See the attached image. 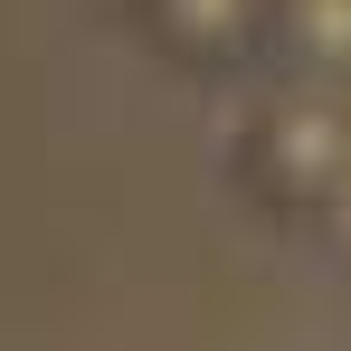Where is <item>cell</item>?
<instances>
[{
    "mask_svg": "<svg viewBox=\"0 0 351 351\" xmlns=\"http://www.w3.org/2000/svg\"><path fill=\"white\" fill-rule=\"evenodd\" d=\"M228 180L276 219H332L351 209V86L276 66L228 114Z\"/></svg>",
    "mask_w": 351,
    "mask_h": 351,
    "instance_id": "cell-1",
    "label": "cell"
},
{
    "mask_svg": "<svg viewBox=\"0 0 351 351\" xmlns=\"http://www.w3.org/2000/svg\"><path fill=\"white\" fill-rule=\"evenodd\" d=\"M123 19L180 76H247L276 58V0H123Z\"/></svg>",
    "mask_w": 351,
    "mask_h": 351,
    "instance_id": "cell-2",
    "label": "cell"
},
{
    "mask_svg": "<svg viewBox=\"0 0 351 351\" xmlns=\"http://www.w3.org/2000/svg\"><path fill=\"white\" fill-rule=\"evenodd\" d=\"M276 66L351 86V0H276Z\"/></svg>",
    "mask_w": 351,
    "mask_h": 351,
    "instance_id": "cell-3",
    "label": "cell"
}]
</instances>
